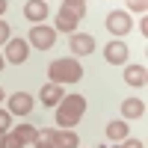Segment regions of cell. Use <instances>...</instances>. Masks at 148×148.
Wrapping results in <instances>:
<instances>
[{"instance_id":"1","label":"cell","mask_w":148,"mask_h":148,"mask_svg":"<svg viewBox=\"0 0 148 148\" xmlns=\"http://www.w3.org/2000/svg\"><path fill=\"white\" fill-rule=\"evenodd\" d=\"M86 113V98L83 95H65L56 104V125L59 130H74V125L83 119Z\"/></svg>"},{"instance_id":"2","label":"cell","mask_w":148,"mask_h":148,"mask_svg":"<svg viewBox=\"0 0 148 148\" xmlns=\"http://www.w3.org/2000/svg\"><path fill=\"white\" fill-rule=\"evenodd\" d=\"M47 77H51V83H77L83 77V65L77 56H62V59H53L51 65H47Z\"/></svg>"},{"instance_id":"3","label":"cell","mask_w":148,"mask_h":148,"mask_svg":"<svg viewBox=\"0 0 148 148\" xmlns=\"http://www.w3.org/2000/svg\"><path fill=\"white\" fill-rule=\"evenodd\" d=\"M53 42H56V30L53 27H47V24H33V30L27 36V45L39 47V51H51Z\"/></svg>"},{"instance_id":"4","label":"cell","mask_w":148,"mask_h":148,"mask_svg":"<svg viewBox=\"0 0 148 148\" xmlns=\"http://www.w3.org/2000/svg\"><path fill=\"white\" fill-rule=\"evenodd\" d=\"M104 24H107V30L113 36H127L133 30V18H130V12H125V9H113Z\"/></svg>"},{"instance_id":"5","label":"cell","mask_w":148,"mask_h":148,"mask_svg":"<svg viewBox=\"0 0 148 148\" xmlns=\"http://www.w3.org/2000/svg\"><path fill=\"white\" fill-rule=\"evenodd\" d=\"M27 56H30V45H27V39H9V42H6V53H3L6 62L21 65V62H27Z\"/></svg>"},{"instance_id":"6","label":"cell","mask_w":148,"mask_h":148,"mask_svg":"<svg viewBox=\"0 0 148 148\" xmlns=\"http://www.w3.org/2000/svg\"><path fill=\"white\" fill-rule=\"evenodd\" d=\"M33 107H36L33 95H27V92H15V95L9 98V110H6V113H9V116H30Z\"/></svg>"},{"instance_id":"7","label":"cell","mask_w":148,"mask_h":148,"mask_svg":"<svg viewBox=\"0 0 148 148\" xmlns=\"http://www.w3.org/2000/svg\"><path fill=\"white\" fill-rule=\"evenodd\" d=\"M127 53L130 51H127V45L121 42V39H113V42L104 47V59H107L110 65H125L127 62Z\"/></svg>"},{"instance_id":"8","label":"cell","mask_w":148,"mask_h":148,"mask_svg":"<svg viewBox=\"0 0 148 148\" xmlns=\"http://www.w3.org/2000/svg\"><path fill=\"white\" fill-rule=\"evenodd\" d=\"M68 47H71V53H74V56H86V53H92V51H95V39H92L89 33H71Z\"/></svg>"},{"instance_id":"9","label":"cell","mask_w":148,"mask_h":148,"mask_svg":"<svg viewBox=\"0 0 148 148\" xmlns=\"http://www.w3.org/2000/svg\"><path fill=\"white\" fill-rule=\"evenodd\" d=\"M47 12H51V6H47L45 0H27V3H24V18L33 21V24H45Z\"/></svg>"},{"instance_id":"10","label":"cell","mask_w":148,"mask_h":148,"mask_svg":"<svg viewBox=\"0 0 148 148\" xmlns=\"http://www.w3.org/2000/svg\"><path fill=\"white\" fill-rule=\"evenodd\" d=\"M62 98H65V92H62V86H59V83H45L42 89H39V101H42V107H56Z\"/></svg>"},{"instance_id":"11","label":"cell","mask_w":148,"mask_h":148,"mask_svg":"<svg viewBox=\"0 0 148 148\" xmlns=\"http://www.w3.org/2000/svg\"><path fill=\"white\" fill-rule=\"evenodd\" d=\"M77 24H80V21L74 18L68 9H59V12H56V24H53V30H56V33H68V36H71L74 30H77Z\"/></svg>"},{"instance_id":"12","label":"cell","mask_w":148,"mask_h":148,"mask_svg":"<svg viewBox=\"0 0 148 148\" xmlns=\"http://www.w3.org/2000/svg\"><path fill=\"white\" fill-rule=\"evenodd\" d=\"M121 116L125 119H142L145 116V101H139V98H125V101H121Z\"/></svg>"},{"instance_id":"13","label":"cell","mask_w":148,"mask_h":148,"mask_svg":"<svg viewBox=\"0 0 148 148\" xmlns=\"http://www.w3.org/2000/svg\"><path fill=\"white\" fill-rule=\"evenodd\" d=\"M145 74H148L145 65H127V68H125V83L142 89V86H145Z\"/></svg>"},{"instance_id":"14","label":"cell","mask_w":148,"mask_h":148,"mask_svg":"<svg viewBox=\"0 0 148 148\" xmlns=\"http://www.w3.org/2000/svg\"><path fill=\"white\" fill-rule=\"evenodd\" d=\"M127 133H130V127H127L121 119H116V121H110V125H107V139H113V142H125Z\"/></svg>"},{"instance_id":"15","label":"cell","mask_w":148,"mask_h":148,"mask_svg":"<svg viewBox=\"0 0 148 148\" xmlns=\"http://www.w3.org/2000/svg\"><path fill=\"white\" fill-rule=\"evenodd\" d=\"M53 142H56V148H77L80 145V136L74 130H56L53 133Z\"/></svg>"},{"instance_id":"16","label":"cell","mask_w":148,"mask_h":148,"mask_svg":"<svg viewBox=\"0 0 148 148\" xmlns=\"http://www.w3.org/2000/svg\"><path fill=\"white\" fill-rule=\"evenodd\" d=\"M53 133H56V127H45V130H39V133H36V139H33L30 145H33V148H56Z\"/></svg>"},{"instance_id":"17","label":"cell","mask_w":148,"mask_h":148,"mask_svg":"<svg viewBox=\"0 0 148 148\" xmlns=\"http://www.w3.org/2000/svg\"><path fill=\"white\" fill-rule=\"evenodd\" d=\"M12 133H15V136H18L24 145H30V142L36 139V133H39V127H36V125H18Z\"/></svg>"},{"instance_id":"18","label":"cell","mask_w":148,"mask_h":148,"mask_svg":"<svg viewBox=\"0 0 148 148\" xmlns=\"http://www.w3.org/2000/svg\"><path fill=\"white\" fill-rule=\"evenodd\" d=\"M3 148H27V145H24L12 130H6V136H3Z\"/></svg>"},{"instance_id":"19","label":"cell","mask_w":148,"mask_h":148,"mask_svg":"<svg viewBox=\"0 0 148 148\" xmlns=\"http://www.w3.org/2000/svg\"><path fill=\"white\" fill-rule=\"evenodd\" d=\"M127 9H130V12H136V15H145L148 0H127Z\"/></svg>"},{"instance_id":"20","label":"cell","mask_w":148,"mask_h":148,"mask_svg":"<svg viewBox=\"0 0 148 148\" xmlns=\"http://www.w3.org/2000/svg\"><path fill=\"white\" fill-rule=\"evenodd\" d=\"M12 39V30H9V24L6 21H0V45H6Z\"/></svg>"},{"instance_id":"21","label":"cell","mask_w":148,"mask_h":148,"mask_svg":"<svg viewBox=\"0 0 148 148\" xmlns=\"http://www.w3.org/2000/svg\"><path fill=\"white\" fill-rule=\"evenodd\" d=\"M9 125H12V116L6 113V110H0V130L6 133V130H9Z\"/></svg>"},{"instance_id":"22","label":"cell","mask_w":148,"mask_h":148,"mask_svg":"<svg viewBox=\"0 0 148 148\" xmlns=\"http://www.w3.org/2000/svg\"><path fill=\"white\" fill-rule=\"evenodd\" d=\"M125 148H145V142H142V139H130V136H127V139H125Z\"/></svg>"},{"instance_id":"23","label":"cell","mask_w":148,"mask_h":148,"mask_svg":"<svg viewBox=\"0 0 148 148\" xmlns=\"http://www.w3.org/2000/svg\"><path fill=\"white\" fill-rule=\"evenodd\" d=\"M145 33H148V18L142 15V18H139V36H145Z\"/></svg>"},{"instance_id":"24","label":"cell","mask_w":148,"mask_h":148,"mask_svg":"<svg viewBox=\"0 0 148 148\" xmlns=\"http://www.w3.org/2000/svg\"><path fill=\"white\" fill-rule=\"evenodd\" d=\"M6 6H9L6 0H0V15H3V12H6Z\"/></svg>"},{"instance_id":"25","label":"cell","mask_w":148,"mask_h":148,"mask_svg":"<svg viewBox=\"0 0 148 148\" xmlns=\"http://www.w3.org/2000/svg\"><path fill=\"white\" fill-rule=\"evenodd\" d=\"M62 3H89V0H62Z\"/></svg>"},{"instance_id":"26","label":"cell","mask_w":148,"mask_h":148,"mask_svg":"<svg viewBox=\"0 0 148 148\" xmlns=\"http://www.w3.org/2000/svg\"><path fill=\"white\" fill-rule=\"evenodd\" d=\"M3 65H6V59H3V53H0V71H3Z\"/></svg>"},{"instance_id":"27","label":"cell","mask_w":148,"mask_h":148,"mask_svg":"<svg viewBox=\"0 0 148 148\" xmlns=\"http://www.w3.org/2000/svg\"><path fill=\"white\" fill-rule=\"evenodd\" d=\"M3 136H6V133H3V130H0V148H3Z\"/></svg>"},{"instance_id":"28","label":"cell","mask_w":148,"mask_h":148,"mask_svg":"<svg viewBox=\"0 0 148 148\" xmlns=\"http://www.w3.org/2000/svg\"><path fill=\"white\" fill-rule=\"evenodd\" d=\"M3 98H6V92H3V86H0V101H3Z\"/></svg>"},{"instance_id":"29","label":"cell","mask_w":148,"mask_h":148,"mask_svg":"<svg viewBox=\"0 0 148 148\" xmlns=\"http://www.w3.org/2000/svg\"><path fill=\"white\" fill-rule=\"evenodd\" d=\"M113 148H125V145H116V142H113Z\"/></svg>"},{"instance_id":"30","label":"cell","mask_w":148,"mask_h":148,"mask_svg":"<svg viewBox=\"0 0 148 148\" xmlns=\"http://www.w3.org/2000/svg\"><path fill=\"white\" fill-rule=\"evenodd\" d=\"M45 3H47V0H45Z\"/></svg>"}]
</instances>
